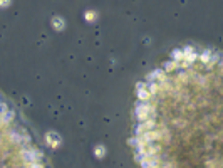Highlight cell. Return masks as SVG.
I'll list each match as a JSON object with an SVG mask.
<instances>
[{
	"mask_svg": "<svg viewBox=\"0 0 223 168\" xmlns=\"http://www.w3.org/2000/svg\"><path fill=\"white\" fill-rule=\"evenodd\" d=\"M131 140L143 166H221V59L184 47L138 91Z\"/></svg>",
	"mask_w": 223,
	"mask_h": 168,
	"instance_id": "1",
	"label": "cell"
}]
</instances>
